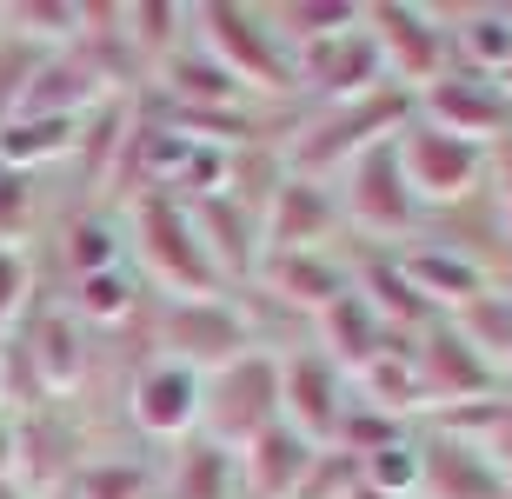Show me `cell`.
Returning <instances> with one entry per match:
<instances>
[{
	"instance_id": "obj_31",
	"label": "cell",
	"mask_w": 512,
	"mask_h": 499,
	"mask_svg": "<svg viewBox=\"0 0 512 499\" xmlns=\"http://www.w3.org/2000/svg\"><path fill=\"white\" fill-rule=\"evenodd\" d=\"M74 499H147V466H133V460L87 466L74 480Z\"/></svg>"
},
{
	"instance_id": "obj_15",
	"label": "cell",
	"mask_w": 512,
	"mask_h": 499,
	"mask_svg": "<svg viewBox=\"0 0 512 499\" xmlns=\"http://www.w3.org/2000/svg\"><path fill=\"white\" fill-rule=\"evenodd\" d=\"M320 327H326V346H333V366H373L393 346L386 320L366 307L360 293H340L333 307H320Z\"/></svg>"
},
{
	"instance_id": "obj_9",
	"label": "cell",
	"mask_w": 512,
	"mask_h": 499,
	"mask_svg": "<svg viewBox=\"0 0 512 499\" xmlns=\"http://www.w3.org/2000/svg\"><path fill=\"white\" fill-rule=\"evenodd\" d=\"M426 107H433V127L459 140H479V134H506L512 127V100L499 80L486 74H439L426 87Z\"/></svg>"
},
{
	"instance_id": "obj_2",
	"label": "cell",
	"mask_w": 512,
	"mask_h": 499,
	"mask_svg": "<svg viewBox=\"0 0 512 499\" xmlns=\"http://www.w3.org/2000/svg\"><path fill=\"white\" fill-rule=\"evenodd\" d=\"M140 247H147V260L180 293H193V300H213L220 293V273H213L207 247H200V233H193V220L180 213L173 193H147L140 200Z\"/></svg>"
},
{
	"instance_id": "obj_46",
	"label": "cell",
	"mask_w": 512,
	"mask_h": 499,
	"mask_svg": "<svg viewBox=\"0 0 512 499\" xmlns=\"http://www.w3.org/2000/svg\"><path fill=\"white\" fill-rule=\"evenodd\" d=\"M506 499H512V493H506Z\"/></svg>"
},
{
	"instance_id": "obj_7",
	"label": "cell",
	"mask_w": 512,
	"mask_h": 499,
	"mask_svg": "<svg viewBox=\"0 0 512 499\" xmlns=\"http://www.w3.org/2000/svg\"><path fill=\"white\" fill-rule=\"evenodd\" d=\"M173 360L180 366H227L247 353V320L227 307V300H180V307L160 320Z\"/></svg>"
},
{
	"instance_id": "obj_20",
	"label": "cell",
	"mask_w": 512,
	"mask_h": 499,
	"mask_svg": "<svg viewBox=\"0 0 512 499\" xmlns=\"http://www.w3.org/2000/svg\"><path fill=\"white\" fill-rule=\"evenodd\" d=\"M193 233H200V247H207L213 273H247L253 267V227H247V207L240 200H227V193H207L200 200V220H193Z\"/></svg>"
},
{
	"instance_id": "obj_33",
	"label": "cell",
	"mask_w": 512,
	"mask_h": 499,
	"mask_svg": "<svg viewBox=\"0 0 512 499\" xmlns=\"http://www.w3.org/2000/svg\"><path fill=\"white\" fill-rule=\"evenodd\" d=\"M34 67H40V47H34V40H7V47H0V127L20 114V94H27Z\"/></svg>"
},
{
	"instance_id": "obj_1",
	"label": "cell",
	"mask_w": 512,
	"mask_h": 499,
	"mask_svg": "<svg viewBox=\"0 0 512 499\" xmlns=\"http://www.w3.org/2000/svg\"><path fill=\"white\" fill-rule=\"evenodd\" d=\"M213 420V446H253L266 426L280 420V360L266 353H240L213 373V386L200 393Z\"/></svg>"
},
{
	"instance_id": "obj_39",
	"label": "cell",
	"mask_w": 512,
	"mask_h": 499,
	"mask_svg": "<svg viewBox=\"0 0 512 499\" xmlns=\"http://www.w3.org/2000/svg\"><path fill=\"white\" fill-rule=\"evenodd\" d=\"M493 193H499V220L512 227V134L499 140V154H493Z\"/></svg>"
},
{
	"instance_id": "obj_8",
	"label": "cell",
	"mask_w": 512,
	"mask_h": 499,
	"mask_svg": "<svg viewBox=\"0 0 512 499\" xmlns=\"http://www.w3.org/2000/svg\"><path fill=\"white\" fill-rule=\"evenodd\" d=\"M353 213H360L373 233H406L419 220V200H413V187H406L399 147L373 140V147L353 160Z\"/></svg>"
},
{
	"instance_id": "obj_28",
	"label": "cell",
	"mask_w": 512,
	"mask_h": 499,
	"mask_svg": "<svg viewBox=\"0 0 512 499\" xmlns=\"http://www.w3.org/2000/svg\"><path fill=\"white\" fill-rule=\"evenodd\" d=\"M419 486V453L406 440L386 446V453H366L360 460V493H380V499H406Z\"/></svg>"
},
{
	"instance_id": "obj_23",
	"label": "cell",
	"mask_w": 512,
	"mask_h": 499,
	"mask_svg": "<svg viewBox=\"0 0 512 499\" xmlns=\"http://www.w3.org/2000/svg\"><path fill=\"white\" fill-rule=\"evenodd\" d=\"M34 366L47 386H74L80 380V327L67 313H47L34 327Z\"/></svg>"
},
{
	"instance_id": "obj_40",
	"label": "cell",
	"mask_w": 512,
	"mask_h": 499,
	"mask_svg": "<svg viewBox=\"0 0 512 499\" xmlns=\"http://www.w3.org/2000/svg\"><path fill=\"white\" fill-rule=\"evenodd\" d=\"M493 466L512 473V400L499 406V420H493Z\"/></svg>"
},
{
	"instance_id": "obj_45",
	"label": "cell",
	"mask_w": 512,
	"mask_h": 499,
	"mask_svg": "<svg viewBox=\"0 0 512 499\" xmlns=\"http://www.w3.org/2000/svg\"><path fill=\"white\" fill-rule=\"evenodd\" d=\"M60 499H74V486H67V493H60Z\"/></svg>"
},
{
	"instance_id": "obj_13",
	"label": "cell",
	"mask_w": 512,
	"mask_h": 499,
	"mask_svg": "<svg viewBox=\"0 0 512 499\" xmlns=\"http://www.w3.org/2000/svg\"><path fill=\"white\" fill-rule=\"evenodd\" d=\"M419 480H433L439 499H506V473L493 466V453L439 433L426 453H419Z\"/></svg>"
},
{
	"instance_id": "obj_6",
	"label": "cell",
	"mask_w": 512,
	"mask_h": 499,
	"mask_svg": "<svg viewBox=\"0 0 512 499\" xmlns=\"http://www.w3.org/2000/svg\"><path fill=\"white\" fill-rule=\"evenodd\" d=\"M479 140H459L446 134V127H413L406 134V147H399V167H406V187H413V200L426 193V200H453V193H466L479 180Z\"/></svg>"
},
{
	"instance_id": "obj_27",
	"label": "cell",
	"mask_w": 512,
	"mask_h": 499,
	"mask_svg": "<svg viewBox=\"0 0 512 499\" xmlns=\"http://www.w3.org/2000/svg\"><path fill=\"white\" fill-rule=\"evenodd\" d=\"M453 47L473 60L479 74H486V67H506L512 60V14H466L459 34H453Z\"/></svg>"
},
{
	"instance_id": "obj_24",
	"label": "cell",
	"mask_w": 512,
	"mask_h": 499,
	"mask_svg": "<svg viewBox=\"0 0 512 499\" xmlns=\"http://www.w3.org/2000/svg\"><path fill=\"white\" fill-rule=\"evenodd\" d=\"M459 333H466V346H479L486 360H499V353L512 360V300L506 293L466 300V307H459Z\"/></svg>"
},
{
	"instance_id": "obj_38",
	"label": "cell",
	"mask_w": 512,
	"mask_h": 499,
	"mask_svg": "<svg viewBox=\"0 0 512 499\" xmlns=\"http://www.w3.org/2000/svg\"><path fill=\"white\" fill-rule=\"evenodd\" d=\"M20 293H27V260L14 247H0V320L20 307Z\"/></svg>"
},
{
	"instance_id": "obj_42",
	"label": "cell",
	"mask_w": 512,
	"mask_h": 499,
	"mask_svg": "<svg viewBox=\"0 0 512 499\" xmlns=\"http://www.w3.org/2000/svg\"><path fill=\"white\" fill-rule=\"evenodd\" d=\"M499 74H506V100H512V60H506V67H499Z\"/></svg>"
},
{
	"instance_id": "obj_22",
	"label": "cell",
	"mask_w": 512,
	"mask_h": 499,
	"mask_svg": "<svg viewBox=\"0 0 512 499\" xmlns=\"http://www.w3.org/2000/svg\"><path fill=\"white\" fill-rule=\"evenodd\" d=\"M74 140V120H54V114H14L0 127V167H14L20 160H40V154H60Z\"/></svg>"
},
{
	"instance_id": "obj_35",
	"label": "cell",
	"mask_w": 512,
	"mask_h": 499,
	"mask_svg": "<svg viewBox=\"0 0 512 499\" xmlns=\"http://www.w3.org/2000/svg\"><path fill=\"white\" fill-rule=\"evenodd\" d=\"M67 253H74L80 280H87V273H107L114 267V233H107V220H80L74 240H67Z\"/></svg>"
},
{
	"instance_id": "obj_19",
	"label": "cell",
	"mask_w": 512,
	"mask_h": 499,
	"mask_svg": "<svg viewBox=\"0 0 512 499\" xmlns=\"http://www.w3.org/2000/svg\"><path fill=\"white\" fill-rule=\"evenodd\" d=\"M326 227H333V200H326L320 180H306V173L280 180V193H273V240H280V253L313 247Z\"/></svg>"
},
{
	"instance_id": "obj_10",
	"label": "cell",
	"mask_w": 512,
	"mask_h": 499,
	"mask_svg": "<svg viewBox=\"0 0 512 499\" xmlns=\"http://www.w3.org/2000/svg\"><path fill=\"white\" fill-rule=\"evenodd\" d=\"M360 20L373 27V47H380V60L393 54L399 74L439 80V67H446V54H453V40L439 34V27L419 14V7H373V14H360Z\"/></svg>"
},
{
	"instance_id": "obj_12",
	"label": "cell",
	"mask_w": 512,
	"mask_h": 499,
	"mask_svg": "<svg viewBox=\"0 0 512 499\" xmlns=\"http://www.w3.org/2000/svg\"><path fill=\"white\" fill-rule=\"evenodd\" d=\"M306 54V80L320 87L326 100H366L373 94V80H380V47H373V34H333V40H320V47H300Z\"/></svg>"
},
{
	"instance_id": "obj_11",
	"label": "cell",
	"mask_w": 512,
	"mask_h": 499,
	"mask_svg": "<svg viewBox=\"0 0 512 499\" xmlns=\"http://www.w3.org/2000/svg\"><path fill=\"white\" fill-rule=\"evenodd\" d=\"M280 406L293 413V433L313 440V433H340V366L326 353H300V360L280 366Z\"/></svg>"
},
{
	"instance_id": "obj_44",
	"label": "cell",
	"mask_w": 512,
	"mask_h": 499,
	"mask_svg": "<svg viewBox=\"0 0 512 499\" xmlns=\"http://www.w3.org/2000/svg\"><path fill=\"white\" fill-rule=\"evenodd\" d=\"M353 493H360V486H353ZM360 499H380V493H360Z\"/></svg>"
},
{
	"instance_id": "obj_18",
	"label": "cell",
	"mask_w": 512,
	"mask_h": 499,
	"mask_svg": "<svg viewBox=\"0 0 512 499\" xmlns=\"http://www.w3.org/2000/svg\"><path fill=\"white\" fill-rule=\"evenodd\" d=\"M399 267H406V280L419 287V300H426V307H433V300L466 307V300H479V293H486V273H479L466 253H453V247H419V253H406Z\"/></svg>"
},
{
	"instance_id": "obj_25",
	"label": "cell",
	"mask_w": 512,
	"mask_h": 499,
	"mask_svg": "<svg viewBox=\"0 0 512 499\" xmlns=\"http://www.w3.org/2000/svg\"><path fill=\"white\" fill-rule=\"evenodd\" d=\"M366 287H373V300H366V307L380 313V320L393 313L399 327H419V320L433 313L426 300H419V287L406 280V267H399V260H373V267H366Z\"/></svg>"
},
{
	"instance_id": "obj_29",
	"label": "cell",
	"mask_w": 512,
	"mask_h": 499,
	"mask_svg": "<svg viewBox=\"0 0 512 499\" xmlns=\"http://www.w3.org/2000/svg\"><path fill=\"white\" fill-rule=\"evenodd\" d=\"M227 446H213V440H200L180 460V480H173V499H227Z\"/></svg>"
},
{
	"instance_id": "obj_32",
	"label": "cell",
	"mask_w": 512,
	"mask_h": 499,
	"mask_svg": "<svg viewBox=\"0 0 512 499\" xmlns=\"http://www.w3.org/2000/svg\"><path fill=\"white\" fill-rule=\"evenodd\" d=\"M333 440H346V453L366 460V453L399 446V420H393V413H380V406H366V413H340V433H333Z\"/></svg>"
},
{
	"instance_id": "obj_4",
	"label": "cell",
	"mask_w": 512,
	"mask_h": 499,
	"mask_svg": "<svg viewBox=\"0 0 512 499\" xmlns=\"http://www.w3.org/2000/svg\"><path fill=\"white\" fill-rule=\"evenodd\" d=\"M413 366H419V386H426V393H439L446 406L499 400L493 360H486L479 346H466V333H459V327H426V346L413 353Z\"/></svg>"
},
{
	"instance_id": "obj_26",
	"label": "cell",
	"mask_w": 512,
	"mask_h": 499,
	"mask_svg": "<svg viewBox=\"0 0 512 499\" xmlns=\"http://www.w3.org/2000/svg\"><path fill=\"white\" fill-rule=\"evenodd\" d=\"M173 87H180V100H213V107L240 94V80H233L207 47H180V54H173Z\"/></svg>"
},
{
	"instance_id": "obj_34",
	"label": "cell",
	"mask_w": 512,
	"mask_h": 499,
	"mask_svg": "<svg viewBox=\"0 0 512 499\" xmlns=\"http://www.w3.org/2000/svg\"><path fill=\"white\" fill-rule=\"evenodd\" d=\"M286 34H306V47H320L333 34H353L360 27V7H280Z\"/></svg>"
},
{
	"instance_id": "obj_16",
	"label": "cell",
	"mask_w": 512,
	"mask_h": 499,
	"mask_svg": "<svg viewBox=\"0 0 512 499\" xmlns=\"http://www.w3.org/2000/svg\"><path fill=\"white\" fill-rule=\"evenodd\" d=\"M306 473H313V440H300L286 420H273L253 440V493L260 499H286V493H300Z\"/></svg>"
},
{
	"instance_id": "obj_37",
	"label": "cell",
	"mask_w": 512,
	"mask_h": 499,
	"mask_svg": "<svg viewBox=\"0 0 512 499\" xmlns=\"http://www.w3.org/2000/svg\"><path fill=\"white\" fill-rule=\"evenodd\" d=\"M27 220V180L14 167H0V233H14Z\"/></svg>"
},
{
	"instance_id": "obj_3",
	"label": "cell",
	"mask_w": 512,
	"mask_h": 499,
	"mask_svg": "<svg viewBox=\"0 0 512 499\" xmlns=\"http://www.w3.org/2000/svg\"><path fill=\"white\" fill-rule=\"evenodd\" d=\"M200 27H207V54L227 67L233 80H260V87H286L293 80V67H286V54L273 47V34H266V20L247 14V7H200Z\"/></svg>"
},
{
	"instance_id": "obj_5",
	"label": "cell",
	"mask_w": 512,
	"mask_h": 499,
	"mask_svg": "<svg viewBox=\"0 0 512 499\" xmlns=\"http://www.w3.org/2000/svg\"><path fill=\"white\" fill-rule=\"evenodd\" d=\"M406 107H413L406 94H366V100H346L340 114H326L320 127L300 140V154H293V160H300V173L313 180V167H326V160L366 154V147H373L386 127H399V120H406Z\"/></svg>"
},
{
	"instance_id": "obj_36",
	"label": "cell",
	"mask_w": 512,
	"mask_h": 499,
	"mask_svg": "<svg viewBox=\"0 0 512 499\" xmlns=\"http://www.w3.org/2000/svg\"><path fill=\"white\" fill-rule=\"evenodd\" d=\"M80 307L100 313V320H120V313H127V280H120L114 267H107V273H87V280H80Z\"/></svg>"
},
{
	"instance_id": "obj_14",
	"label": "cell",
	"mask_w": 512,
	"mask_h": 499,
	"mask_svg": "<svg viewBox=\"0 0 512 499\" xmlns=\"http://www.w3.org/2000/svg\"><path fill=\"white\" fill-rule=\"evenodd\" d=\"M193 413H200V380H193V366L160 360V366H147V373L133 380V420L147 426V433H180V426H193Z\"/></svg>"
},
{
	"instance_id": "obj_43",
	"label": "cell",
	"mask_w": 512,
	"mask_h": 499,
	"mask_svg": "<svg viewBox=\"0 0 512 499\" xmlns=\"http://www.w3.org/2000/svg\"><path fill=\"white\" fill-rule=\"evenodd\" d=\"M0 499H20V493H14V486H0Z\"/></svg>"
},
{
	"instance_id": "obj_41",
	"label": "cell",
	"mask_w": 512,
	"mask_h": 499,
	"mask_svg": "<svg viewBox=\"0 0 512 499\" xmlns=\"http://www.w3.org/2000/svg\"><path fill=\"white\" fill-rule=\"evenodd\" d=\"M7 460H14V433L0 426V473H7Z\"/></svg>"
},
{
	"instance_id": "obj_17",
	"label": "cell",
	"mask_w": 512,
	"mask_h": 499,
	"mask_svg": "<svg viewBox=\"0 0 512 499\" xmlns=\"http://www.w3.org/2000/svg\"><path fill=\"white\" fill-rule=\"evenodd\" d=\"M100 87V74L87 67L80 54H40L27 94H20V114H54V120H74V107H87V94Z\"/></svg>"
},
{
	"instance_id": "obj_21",
	"label": "cell",
	"mask_w": 512,
	"mask_h": 499,
	"mask_svg": "<svg viewBox=\"0 0 512 499\" xmlns=\"http://www.w3.org/2000/svg\"><path fill=\"white\" fill-rule=\"evenodd\" d=\"M266 280H273V293H280V300H293V307H333V300L346 293L340 267H333V260H320L313 247L273 253V260H266Z\"/></svg>"
},
{
	"instance_id": "obj_30",
	"label": "cell",
	"mask_w": 512,
	"mask_h": 499,
	"mask_svg": "<svg viewBox=\"0 0 512 499\" xmlns=\"http://www.w3.org/2000/svg\"><path fill=\"white\" fill-rule=\"evenodd\" d=\"M366 386H373L380 413H399V406H419V400H426V386H419V366H413V360H393V353H380V360L366 366Z\"/></svg>"
}]
</instances>
